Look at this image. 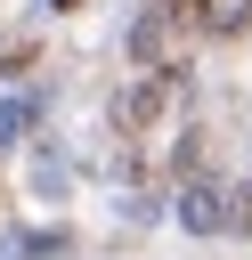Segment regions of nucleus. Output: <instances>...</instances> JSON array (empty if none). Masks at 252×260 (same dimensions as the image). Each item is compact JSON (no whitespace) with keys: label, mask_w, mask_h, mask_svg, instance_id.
I'll list each match as a JSON object with an SVG mask.
<instances>
[{"label":"nucleus","mask_w":252,"mask_h":260,"mask_svg":"<svg viewBox=\"0 0 252 260\" xmlns=\"http://www.w3.org/2000/svg\"><path fill=\"white\" fill-rule=\"evenodd\" d=\"M163 98H171V81H138V89L114 106V122H122V130H146V122L163 114Z\"/></svg>","instance_id":"nucleus-1"}]
</instances>
